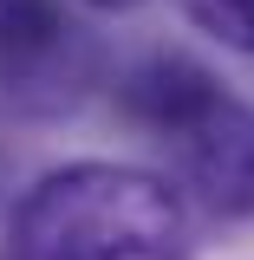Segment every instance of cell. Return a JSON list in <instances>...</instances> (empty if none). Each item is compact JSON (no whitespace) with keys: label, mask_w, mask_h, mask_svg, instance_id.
<instances>
[{"label":"cell","mask_w":254,"mask_h":260,"mask_svg":"<svg viewBox=\"0 0 254 260\" xmlns=\"http://www.w3.org/2000/svg\"><path fill=\"white\" fill-rule=\"evenodd\" d=\"M92 7H104V13H118V7H137V0H92Z\"/></svg>","instance_id":"cell-6"},{"label":"cell","mask_w":254,"mask_h":260,"mask_svg":"<svg viewBox=\"0 0 254 260\" xmlns=\"http://www.w3.org/2000/svg\"><path fill=\"white\" fill-rule=\"evenodd\" d=\"M170 143H176L183 182L202 195L209 215L254 221V104L215 91Z\"/></svg>","instance_id":"cell-2"},{"label":"cell","mask_w":254,"mask_h":260,"mask_svg":"<svg viewBox=\"0 0 254 260\" xmlns=\"http://www.w3.org/2000/svg\"><path fill=\"white\" fill-rule=\"evenodd\" d=\"M78 26L65 20V0H0V91H39L72 78Z\"/></svg>","instance_id":"cell-3"},{"label":"cell","mask_w":254,"mask_h":260,"mask_svg":"<svg viewBox=\"0 0 254 260\" xmlns=\"http://www.w3.org/2000/svg\"><path fill=\"white\" fill-rule=\"evenodd\" d=\"M215 91H222V85H215L209 65L183 59V52H157V59L130 65L124 78H118V111H124L137 130H150V137L170 143Z\"/></svg>","instance_id":"cell-4"},{"label":"cell","mask_w":254,"mask_h":260,"mask_svg":"<svg viewBox=\"0 0 254 260\" xmlns=\"http://www.w3.org/2000/svg\"><path fill=\"white\" fill-rule=\"evenodd\" d=\"M183 13L209 39H222L235 52H254V0H183Z\"/></svg>","instance_id":"cell-5"},{"label":"cell","mask_w":254,"mask_h":260,"mask_svg":"<svg viewBox=\"0 0 254 260\" xmlns=\"http://www.w3.org/2000/svg\"><path fill=\"white\" fill-rule=\"evenodd\" d=\"M0 260H189V215L150 169L65 162L26 189Z\"/></svg>","instance_id":"cell-1"}]
</instances>
